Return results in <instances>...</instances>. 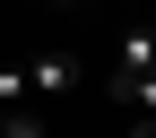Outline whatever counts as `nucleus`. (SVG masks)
I'll list each match as a JSON object with an SVG mask.
<instances>
[{
  "mask_svg": "<svg viewBox=\"0 0 156 138\" xmlns=\"http://www.w3.org/2000/svg\"><path fill=\"white\" fill-rule=\"evenodd\" d=\"M113 95H122V104L139 112V121H156V69H147V78H122V86H113Z\"/></svg>",
  "mask_w": 156,
  "mask_h": 138,
  "instance_id": "nucleus-3",
  "label": "nucleus"
},
{
  "mask_svg": "<svg viewBox=\"0 0 156 138\" xmlns=\"http://www.w3.org/2000/svg\"><path fill=\"white\" fill-rule=\"evenodd\" d=\"M147 69H156V26L130 17V26L113 35V86H122V78H147Z\"/></svg>",
  "mask_w": 156,
  "mask_h": 138,
  "instance_id": "nucleus-2",
  "label": "nucleus"
},
{
  "mask_svg": "<svg viewBox=\"0 0 156 138\" xmlns=\"http://www.w3.org/2000/svg\"><path fill=\"white\" fill-rule=\"evenodd\" d=\"M17 78H26V104H61L78 86V52H35V61H17Z\"/></svg>",
  "mask_w": 156,
  "mask_h": 138,
  "instance_id": "nucleus-1",
  "label": "nucleus"
},
{
  "mask_svg": "<svg viewBox=\"0 0 156 138\" xmlns=\"http://www.w3.org/2000/svg\"><path fill=\"white\" fill-rule=\"evenodd\" d=\"M0 138H44V121H35L26 104H0Z\"/></svg>",
  "mask_w": 156,
  "mask_h": 138,
  "instance_id": "nucleus-4",
  "label": "nucleus"
},
{
  "mask_svg": "<svg viewBox=\"0 0 156 138\" xmlns=\"http://www.w3.org/2000/svg\"><path fill=\"white\" fill-rule=\"evenodd\" d=\"M61 9H78V0H61Z\"/></svg>",
  "mask_w": 156,
  "mask_h": 138,
  "instance_id": "nucleus-5",
  "label": "nucleus"
}]
</instances>
